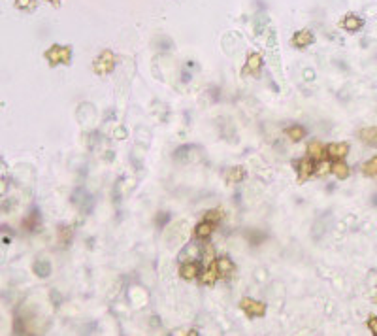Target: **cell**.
I'll use <instances>...</instances> for the list:
<instances>
[{"label":"cell","instance_id":"cell-13","mask_svg":"<svg viewBox=\"0 0 377 336\" xmlns=\"http://www.w3.org/2000/svg\"><path fill=\"white\" fill-rule=\"evenodd\" d=\"M332 174H334L338 180H345L349 176V166L343 163V161H336L332 164Z\"/></svg>","mask_w":377,"mask_h":336},{"label":"cell","instance_id":"cell-12","mask_svg":"<svg viewBox=\"0 0 377 336\" xmlns=\"http://www.w3.org/2000/svg\"><path fill=\"white\" fill-rule=\"evenodd\" d=\"M217 268H219V276H228L234 270V263L228 257L217 259Z\"/></svg>","mask_w":377,"mask_h":336},{"label":"cell","instance_id":"cell-7","mask_svg":"<svg viewBox=\"0 0 377 336\" xmlns=\"http://www.w3.org/2000/svg\"><path fill=\"white\" fill-rule=\"evenodd\" d=\"M313 172H315V164H313L311 159H306V157H304V159L298 161V180L306 181Z\"/></svg>","mask_w":377,"mask_h":336},{"label":"cell","instance_id":"cell-4","mask_svg":"<svg viewBox=\"0 0 377 336\" xmlns=\"http://www.w3.org/2000/svg\"><path fill=\"white\" fill-rule=\"evenodd\" d=\"M349 153V144L345 142H338V144H330L326 146V157L332 161H343Z\"/></svg>","mask_w":377,"mask_h":336},{"label":"cell","instance_id":"cell-23","mask_svg":"<svg viewBox=\"0 0 377 336\" xmlns=\"http://www.w3.org/2000/svg\"><path fill=\"white\" fill-rule=\"evenodd\" d=\"M211 257H213V248H211V246H207V248H206V259L209 261V263H211Z\"/></svg>","mask_w":377,"mask_h":336},{"label":"cell","instance_id":"cell-16","mask_svg":"<svg viewBox=\"0 0 377 336\" xmlns=\"http://www.w3.org/2000/svg\"><path fill=\"white\" fill-rule=\"evenodd\" d=\"M362 172H364V176H368V178H376L377 176V157H372L370 161L364 163Z\"/></svg>","mask_w":377,"mask_h":336},{"label":"cell","instance_id":"cell-20","mask_svg":"<svg viewBox=\"0 0 377 336\" xmlns=\"http://www.w3.org/2000/svg\"><path fill=\"white\" fill-rule=\"evenodd\" d=\"M221 217H223V212H221V210H209V212L206 214V221H209V223H213L215 221V223H217Z\"/></svg>","mask_w":377,"mask_h":336},{"label":"cell","instance_id":"cell-3","mask_svg":"<svg viewBox=\"0 0 377 336\" xmlns=\"http://www.w3.org/2000/svg\"><path fill=\"white\" fill-rule=\"evenodd\" d=\"M241 310L245 312L249 318H262L266 314V306L262 302L253 301V299H243L241 301Z\"/></svg>","mask_w":377,"mask_h":336},{"label":"cell","instance_id":"cell-5","mask_svg":"<svg viewBox=\"0 0 377 336\" xmlns=\"http://www.w3.org/2000/svg\"><path fill=\"white\" fill-rule=\"evenodd\" d=\"M219 280V268H217V261H211L207 268L200 274V282L206 285H211Z\"/></svg>","mask_w":377,"mask_h":336},{"label":"cell","instance_id":"cell-17","mask_svg":"<svg viewBox=\"0 0 377 336\" xmlns=\"http://www.w3.org/2000/svg\"><path fill=\"white\" fill-rule=\"evenodd\" d=\"M343 26H345V30L355 32V30H359L360 26H362V21L357 15H347V17L343 19Z\"/></svg>","mask_w":377,"mask_h":336},{"label":"cell","instance_id":"cell-14","mask_svg":"<svg viewBox=\"0 0 377 336\" xmlns=\"http://www.w3.org/2000/svg\"><path fill=\"white\" fill-rule=\"evenodd\" d=\"M245 178V170L241 168V166H234V168H230L228 172H226V180L232 181V183H238V181H241Z\"/></svg>","mask_w":377,"mask_h":336},{"label":"cell","instance_id":"cell-19","mask_svg":"<svg viewBox=\"0 0 377 336\" xmlns=\"http://www.w3.org/2000/svg\"><path fill=\"white\" fill-rule=\"evenodd\" d=\"M315 172L319 174V176H326L328 172H332V164L328 163V161H319V164H315Z\"/></svg>","mask_w":377,"mask_h":336},{"label":"cell","instance_id":"cell-6","mask_svg":"<svg viewBox=\"0 0 377 336\" xmlns=\"http://www.w3.org/2000/svg\"><path fill=\"white\" fill-rule=\"evenodd\" d=\"M200 274V265L198 263H190V261H187V263H183L180 267V276L183 278V280H194V278Z\"/></svg>","mask_w":377,"mask_h":336},{"label":"cell","instance_id":"cell-2","mask_svg":"<svg viewBox=\"0 0 377 336\" xmlns=\"http://www.w3.org/2000/svg\"><path fill=\"white\" fill-rule=\"evenodd\" d=\"M70 55H72V51L66 45H53L45 51V59L49 60L51 64H59V62H68Z\"/></svg>","mask_w":377,"mask_h":336},{"label":"cell","instance_id":"cell-9","mask_svg":"<svg viewBox=\"0 0 377 336\" xmlns=\"http://www.w3.org/2000/svg\"><path fill=\"white\" fill-rule=\"evenodd\" d=\"M215 225L209 223V221H204V223L196 225V229H194V236H196L198 240H207L209 236H211V233H213Z\"/></svg>","mask_w":377,"mask_h":336},{"label":"cell","instance_id":"cell-8","mask_svg":"<svg viewBox=\"0 0 377 336\" xmlns=\"http://www.w3.org/2000/svg\"><path fill=\"white\" fill-rule=\"evenodd\" d=\"M360 140L368 146H377V127H366L359 132Z\"/></svg>","mask_w":377,"mask_h":336},{"label":"cell","instance_id":"cell-10","mask_svg":"<svg viewBox=\"0 0 377 336\" xmlns=\"http://www.w3.org/2000/svg\"><path fill=\"white\" fill-rule=\"evenodd\" d=\"M308 155L311 157V159H317V161H321L323 159V155H326V147L321 144V142H309L308 146Z\"/></svg>","mask_w":377,"mask_h":336},{"label":"cell","instance_id":"cell-22","mask_svg":"<svg viewBox=\"0 0 377 336\" xmlns=\"http://www.w3.org/2000/svg\"><path fill=\"white\" fill-rule=\"evenodd\" d=\"M32 4V0H17V6L19 8H28Z\"/></svg>","mask_w":377,"mask_h":336},{"label":"cell","instance_id":"cell-15","mask_svg":"<svg viewBox=\"0 0 377 336\" xmlns=\"http://www.w3.org/2000/svg\"><path fill=\"white\" fill-rule=\"evenodd\" d=\"M287 136H289L292 142H300V140L306 136V130L302 129L300 125H292V127L287 129Z\"/></svg>","mask_w":377,"mask_h":336},{"label":"cell","instance_id":"cell-18","mask_svg":"<svg viewBox=\"0 0 377 336\" xmlns=\"http://www.w3.org/2000/svg\"><path fill=\"white\" fill-rule=\"evenodd\" d=\"M260 66H262V57L258 53H251L247 60V70L249 72H257Z\"/></svg>","mask_w":377,"mask_h":336},{"label":"cell","instance_id":"cell-1","mask_svg":"<svg viewBox=\"0 0 377 336\" xmlns=\"http://www.w3.org/2000/svg\"><path fill=\"white\" fill-rule=\"evenodd\" d=\"M113 66H115V55H113L112 51H102L100 53V57L94 60L93 68L96 74H100V76H106V74H110L113 70Z\"/></svg>","mask_w":377,"mask_h":336},{"label":"cell","instance_id":"cell-24","mask_svg":"<svg viewBox=\"0 0 377 336\" xmlns=\"http://www.w3.org/2000/svg\"><path fill=\"white\" fill-rule=\"evenodd\" d=\"M51 2H59V0H51Z\"/></svg>","mask_w":377,"mask_h":336},{"label":"cell","instance_id":"cell-11","mask_svg":"<svg viewBox=\"0 0 377 336\" xmlns=\"http://www.w3.org/2000/svg\"><path fill=\"white\" fill-rule=\"evenodd\" d=\"M292 42H294V45H298V47H306V45H309V43L313 42V34H311L309 30H298V32L294 34V38H292Z\"/></svg>","mask_w":377,"mask_h":336},{"label":"cell","instance_id":"cell-21","mask_svg":"<svg viewBox=\"0 0 377 336\" xmlns=\"http://www.w3.org/2000/svg\"><path fill=\"white\" fill-rule=\"evenodd\" d=\"M368 327H370V331L377 336V318H370L368 319Z\"/></svg>","mask_w":377,"mask_h":336}]
</instances>
